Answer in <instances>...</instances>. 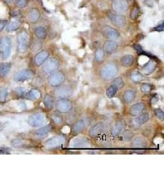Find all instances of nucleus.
Masks as SVG:
<instances>
[{
	"label": "nucleus",
	"mask_w": 164,
	"mask_h": 184,
	"mask_svg": "<svg viewBox=\"0 0 164 184\" xmlns=\"http://www.w3.org/2000/svg\"><path fill=\"white\" fill-rule=\"evenodd\" d=\"M118 72V68L114 63H109L104 65L101 69L100 74L101 77L104 81L113 79Z\"/></svg>",
	"instance_id": "f257e3e1"
},
{
	"label": "nucleus",
	"mask_w": 164,
	"mask_h": 184,
	"mask_svg": "<svg viewBox=\"0 0 164 184\" xmlns=\"http://www.w3.org/2000/svg\"><path fill=\"white\" fill-rule=\"evenodd\" d=\"M30 45V36L25 31H20L17 35V50L19 53L27 52Z\"/></svg>",
	"instance_id": "f03ea898"
},
{
	"label": "nucleus",
	"mask_w": 164,
	"mask_h": 184,
	"mask_svg": "<svg viewBox=\"0 0 164 184\" xmlns=\"http://www.w3.org/2000/svg\"><path fill=\"white\" fill-rule=\"evenodd\" d=\"M11 51V40L8 36L0 39V58L6 60L10 56Z\"/></svg>",
	"instance_id": "7ed1b4c3"
},
{
	"label": "nucleus",
	"mask_w": 164,
	"mask_h": 184,
	"mask_svg": "<svg viewBox=\"0 0 164 184\" xmlns=\"http://www.w3.org/2000/svg\"><path fill=\"white\" fill-rule=\"evenodd\" d=\"M47 122V117L45 113H36L30 116L28 123L32 127H40Z\"/></svg>",
	"instance_id": "20e7f679"
},
{
	"label": "nucleus",
	"mask_w": 164,
	"mask_h": 184,
	"mask_svg": "<svg viewBox=\"0 0 164 184\" xmlns=\"http://www.w3.org/2000/svg\"><path fill=\"white\" fill-rule=\"evenodd\" d=\"M60 66V63L57 58H50L47 59L43 66V70L45 74H52L57 71Z\"/></svg>",
	"instance_id": "39448f33"
},
{
	"label": "nucleus",
	"mask_w": 164,
	"mask_h": 184,
	"mask_svg": "<svg viewBox=\"0 0 164 184\" xmlns=\"http://www.w3.org/2000/svg\"><path fill=\"white\" fill-rule=\"evenodd\" d=\"M65 81V74L61 72H56L49 76L48 82L49 85L54 87L61 85Z\"/></svg>",
	"instance_id": "423d86ee"
},
{
	"label": "nucleus",
	"mask_w": 164,
	"mask_h": 184,
	"mask_svg": "<svg viewBox=\"0 0 164 184\" xmlns=\"http://www.w3.org/2000/svg\"><path fill=\"white\" fill-rule=\"evenodd\" d=\"M107 15L109 20L116 27H122L125 24V17L123 15L118 14L111 11H108L107 12Z\"/></svg>",
	"instance_id": "0eeeda50"
},
{
	"label": "nucleus",
	"mask_w": 164,
	"mask_h": 184,
	"mask_svg": "<svg viewBox=\"0 0 164 184\" xmlns=\"http://www.w3.org/2000/svg\"><path fill=\"white\" fill-rule=\"evenodd\" d=\"M65 139L62 136H57L53 137L47 141L45 144V148L46 149H54L61 146L64 144Z\"/></svg>",
	"instance_id": "6e6552de"
},
{
	"label": "nucleus",
	"mask_w": 164,
	"mask_h": 184,
	"mask_svg": "<svg viewBox=\"0 0 164 184\" xmlns=\"http://www.w3.org/2000/svg\"><path fill=\"white\" fill-rule=\"evenodd\" d=\"M56 109L60 113H67L72 109V104L67 99H59L56 103Z\"/></svg>",
	"instance_id": "1a4fd4ad"
},
{
	"label": "nucleus",
	"mask_w": 164,
	"mask_h": 184,
	"mask_svg": "<svg viewBox=\"0 0 164 184\" xmlns=\"http://www.w3.org/2000/svg\"><path fill=\"white\" fill-rule=\"evenodd\" d=\"M73 94V91L70 87L64 86L57 88L55 91V96L60 99H66Z\"/></svg>",
	"instance_id": "9d476101"
},
{
	"label": "nucleus",
	"mask_w": 164,
	"mask_h": 184,
	"mask_svg": "<svg viewBox=\"0 0 164 184\" xmlns=\"http://www.w3.org/2000/svg\"><path fill=\"white\" fill-rule=\"evenodd\" d=\"M34 76V71L31 70H24L18 72L15 74L14 79L16 81L21 82L29 80Z\"/></svg>",
	"instance_id": "9b49d317"
},
{
	"label": "nucleus",
	"mask_w": 164,
	"mask_h": 184,
	"mask_svg": "<svg viewBox=\"0 0 164 184\" xmlns=\"http://www.w3.org/2000/svg\"><path fill=\"white\" fill-rule=\"evenodd\" d=\"M113 11L116 13L125 12L128 8V3L126 0H114L112 4Z\"/></svg>",
	"instance_id": "f8f14e48"
},
{
	"label": "nucleus",
	"mask_w": 164,
	"mask_h": 184,
	"mask_svg": "<svg viewBox=\"0 0 164 184\" xmlns=\"http://www.w3.org/2000/svg\"><path fill=\"white\" fill-rule=\"evenodd\" d=\"M102 33L104 36L109 39H116L119 36V32L116 29L105 25L102 28Z\"/></svg>",
	"instance_id": "ddd939ff"
},
{
	"label": "nucleus",
	"mask_w": 164,
	"mask_h": 184,
	"mask_svg": "<svg viewBox=\"0 0 164 184\" xmlns=\"http://www.w3.org/2000/svg\"><path fill=\"white\" fill-rule=\"evenodd\" d=\"M89 145V141L84 138H75L70 142V147L73 148H84Z\"/></svg>",
	"instance_id": "4468645a"
},
{
	"label": "nucleus",
	"mask_w": 164,
	"mask_h": 184,
	"mask_svg": "<svg viewBox=\"0 0 164 184\" xmlns=\"http://www.w3.org/2000/svg\"><path fill=\"white\" fill-rule=\"evenodd\" d=\"M118 47V44L115 41L109 40L104 43L103 50L108 54H112L117 50Z\"/></svg>",
	"instance_id": "2eb2a0df"
},
{
	"label": "nucleus",
	"mask_w": 164,
	"mask_h": 184,
	"mask_svg": "<svg viewBox=\"0 0 164 184\" xmlns=\"http://www.w3.org/2000/svg\"><path fill=\"white\" fill-rule=\"evenodd\" d=\"M157 63L154 60H149L146 62L141 69V73L145 75H149L156 70Z\"/></svg>",
	"instance_id": "dca6fc26"
},
{
	"label": "nucleus",
	"mask_w": 164,
	"mask_h": 184,
	"mask_svg": "<svg viewBox=\"0 0 164 184\" xmlns=\"http://www.w3.org/2000/svg\"><path fill=\"white\" fill-rule=\"evenodd\" d=\"M145 108V106L143 103H138L132 105L129 109V113L132 116H138L142 113Z\"/></svg>",
	"instance_id": "f3484780"
},
{
	"label": "nucleus",
	"mask_w": 164,
	"mask_h": 184,
	"mask_svg": "<svg viewBox=\"0 0 164 184\" xmlns=\"http://www.w3.org/2000/svg\"><path fill=\"white\" fill-rule=\"evenodd\" d=\"M105 125L103 123H98L93 125L89 131V134L91 137H95L102 133L104 129Z\"/></svg>",
	"instance_id": "a211bd4d"
},
{
	"label": "nucleus",
	"mask_w": 164,
	"mask_h": 184,
	"mask_svg": "<svg viewBox=\"0 0 164 184\" xmlns=\"http://www.w3.org/2000/svg\"><path fill=\"white\" fill-rule=\"evenodd\" d=\"M49 54L46 50H43L39 52L34 57V63L36 65L40 66L43 64L48 58Z\"/></svg>",
	"instance_id": "6ab92c4d"
},
{
	"label": "nucleus",
	"mask_w": 164,
	"mask_h": 184,
	"mask_svg": "<svg viewBox=\"0 0 164 184\" xmlns=\"http://www.w3.org/2000/svg\"><path fill=\"white\" fill-rule=\"evenodd\" d=\"M52 130V127L50 125H46L43 127L38 129L35 132V135L38 138H44Z\"/></svg>",
	"instance_id": "aec40b11"
},
{
	"label": "nucleus",
	"mask_w": 164,
	"mask_h": 184,
	"mask_svg": "<svg viewBox=\"0 0 164 184\" xmlns=\"http://www.w3.org/2000/svg\"><path fill=\"white\" fill-rule=\"evenodd\" d=\"M28 20L31 23H36L38 22L40 17V13L38 9L36 8H33L30 9L28 13Z\"/></svg>",
	"instance_id": "412c9836"
},
{
	"label": "nucleus",
	"mask_w": 164,
	"mask_h": 184,
	"mask_svg": "<svg viewBox=\"0 0 164 184\" xmlns=\"http://www.w3.org/2000/svg\"><path fill=\"white\" fill-rule=\"evenodd\" d=\"M85 127V122L82 120H79L75 122L73 124L71 131L73 134L76 135L79 133H80Z\"/></svg>",
	"instance_id": "4be33fe9"
},
{
	"label": "nucleus",
	"mask_w": 164,
	"mask_h": 184,
	"mask_svg": "<svg viewBox=\"0 0 164 184\" xmlns=\"http://www.w3.org/2000/svg\"><path fill=\"white\" fill-rule=\"evenodd\" d=\"M135 58L132 55H126L121 58L120 63L123 66L129 67L133 65L134 63Z\"/></svg>",
	"instance_id": "5701e85b"
},
{
	"label": "nucleus",
	"mask_w": 164,
	"mask_h": 184,
	"mask_svg": "<svg viewBox=\"0 0 164 184\" xmlns=\"http://www.w3.org/2000/svg\"><path fill=\"white\" fill-rule=\"evenodd\" d=\"M135 97H136V95L134 91L127 90L122 95V98L125 103H130L134 101Z\"/></svg>",
	"instance_id": "b1692460"
},
{
	"label": "nucleus",
	"mask_w": 164,
	"mask_h": 184,
	"mask_svg": "<svg viewBox=\"0 0 164 184\" xmlns=\"http://www.w3.org/2000/svg\"><path fill=\"white\" fill-rule=\"evenodd\" d=\"M149 120V113H141L137 116V117L135 119V122L138 125H141L146 123Z\"/></svg>",
	"instance_id": "393cba45"
},
{
	"label": "nucleus",
	"mask_w": 164,
	"mask_h": 184,
	"mask_svg": "<svg viewBox=\"0 0 164 184\" xmlns=\"http://www.w3.org/2000/svg\"><path fill=\"white\" fill-rule=\"evenodd\" d=\"M11 68V64L10 63H3L0 64V76H6Z\"/></svg>",
	"instance_id": "a878e982"
},
{
	"label": "nucleus",
	"mask_w": 164,
	"mask_h": 184,
	"mask_svg": "<svg viewBox=\"0 0 164 184\" xmlns=\"http://www.w3.org/2000/svg\"><path fill=\"white\" fill-rule=\"evenodd\" d=\"M34 34L36 36L40 39H44L46 38L47 32L45 29L43 27H38L35 29Z\"/></svg>",
	"instance_id": "bb28decb"
},
{
	"label": "nucleus",
	"mask_w": 164,
	"mask_h": 184,
	"mask_svg": "<svg viewBox=\"0 0 164 184\" xmlns=\"http://www.w3.org/2000/svg\"><path fill=\"white\" fill-rule=\"evenodd\" d=\"M132 145H133V147H136V148L145 147L147 145V142L145 139H143L141 137L137 138L134 140V141L132 142Z\"/></svg>",
	"instance_id": "cd10ccee"
},
{
	"label": "nucleus",
	"mask_w": 164,
	"mask_h": 184,
	"mask_svg": "<svg viewBox=\"0 0 164 184\" xmlns=\"http://www.w3.org/2000/svg\"><path fill=\"white\" fill-rule=\"evenodd\" d=\"M123 129V125L120 122H117L112 128L111 133L113 136H118Z\"/></svg>",
	"instance_id": "c85d7f7f"
},
{
	"label": "nucleus",
	"mask_w": 164,
	"mask_h": 184,
	"mask_svg": "<svg viewBox=\"0 0 164 184\" xmlns=\"http://www.w3.org/2000/svg\"><path fill=\"white\" fill-rule=\"evenodd\" d=\"M26 96L28 99L32 100L38 99L41 97V93L36 89H33L31 90L28 93H27Z\"/></svg>",
	"instance_id": "c756f323"
},
{
	"label": "nucleus",
	"mask_w": 164,
	"mask_h": 184,
	"mask_svg": "<svg viewBox=\"0 0 164 184\" xmlns=\"http://www.w3.org/2000/svg\"><path fill=\"white\" fill-rule=\"evenodd\" d=\"M44 104L47 109H52L54 106V99H52V98L50 95H47L45 96L44 98Z\"/></svg>",
	"instance_id": "7c9ffc66"
},
{
	"label": "nucleus",
	"mask_w": 164,
	"mask_h": 184,
	"mask_svg": "<svg viewBox=\"0 0 164 184\" xmlns=\"http://www.w3.org/2000/svg\"><path fill=\"white\" fill-rule=\"evenodd\" d=\"M131 80L135 84H139L143 80V76L138 71L133 72L131 74Z\"/></svg>",
	"instance_id": "2f4dec72"
},
{
	"label": "nucleus",
	"mask_w": 164,
	"mask_h": 184,
	"mask_svg": "<svg viewBox=\"0 0 164 184\" xmlns=\"http://www.w3.org/2000/svg\"><path fill=\"white\" fill-rule=\"evenodd\" d=\"M20 26H21V24L19 22L13 21L9 23V24L7 27L6 29L8 32H12V31H14L19 29H20Z\"/></svg>",
	"instance_id": "473e14b6"
},
{
	"label": "nucleus",
	"mask_w": 164,
	"mask_h": 184,
	"mask_svg": "<svg viewBox=\"0 0 164 184\" xmlns=\"http://www.w3.org/2000/svg\"><path fill=\"white\" fill-rule=\"evenodd\" d=\"M118 88L114 86V85H110L106 90V95L109 98H111L114 97L117 92Z\"/></svg>",
	"instance_id": "72a5a7b5"
},
{
	"label": "nucleus",
	"mask_w": 164,
	"mask_h": 184,
	"mask_svg": "<svg viewBox=\"0 0 164 184\" xmlns=\"http://www.w3.org/2000/svg\"><path fill=\"white\" fill-rule=\"evenodd\" d=\"M112 85H114L118 89H122L125 85L123 79L121 77H116L114 79L112 82Z\"/></svg>",
	"instance_id": "f704fd0d"
},
{
	"label": "nucleus",
	"mask_w": 164,
	"mask_h": 184,
	"mask_svg": "<svg viewBox=\"0 0 164 184\" xmlns=\"http://www.w3.org/2000/svg\"><path fill=\"white\" fill-rule=\"evenodd\" d=\"M104 52L103 49H98L96 50L95 54V60L97 61H101L103 60L104 58Z\"/></svg>",
	"instance_id": "c9c22d12"
},
{
	"label": "nucleus",
	"mask_w": 164,
	"mask_h": 184,
	"mask_svg": "<svg viewBox=\"0 0 164 184\" xmlns=\"http://www.w3.org/2000/svg\"><path fill=\"white\" fill-rule=\"evenodd\" d=\"M51 118L56 124H60L62 122V117L59 113H53L51 115Z\"/></svg>",
	"instance_id": "e433bc0d"
},
{
	"label": "nucleus",
	"mask_w": 164,
	"mask_h": 184,
	"mask_svg": "<svg viewBox=\"0 0 164 184\" xmlns=\"http://www.w3.org/2000/svg\"><path fill=\"white\" fill-rule=\"evenodd\" d=\"M140 90H141V92H143V93H148L152 90V87L150 84L145 83V84H143L141 85Z\"/></svg>",
	"instance_id": "4c0bfd02"
},
{
	"label": "nucleus",
	"mask_w": 164,
	"mask_h": 184,
	"mask_svg": "<svg viewBox=\"0 0 164 184\" xmlns=\"http://www.w3.org/2000/svg\"><path fill=\"white\" fill-rule=\"evenodd\" d=\"M28 0H15V4L20 8H24L28 4Z\"/></svg>",
	"instance_id": "58836bf2"
},
{
	"label": "nucleus",
	"mask_w": 164,
	"mask_h": 184,
	"mask_svg": "<svg viewBox=\"0 0 164 184\" xmlns=\"http://www.w3.org/2000/svg\"><path fill=\"white\" fill-rule=\"evenodd\" d=\"M8 96V90L6 88H3L0 90V101L4 102Z\"/></svg>",
	"instance_id": "ea45409f"
},
{
	"label": "nucleus",
	"mask_w": 164,
	"mask_h": 184,
	"mask_svg": "<svg viewBox=\"0 0 164 184\" xmlns=\"http://www.w3.org/2000/svg\"><path fill=\"white\" fill-rule=\"evenodd\" d=\"M154 113L156 115V116L161 120H164V112L162 111V110H161V109H155L154 111Z\"/></svg>",
	"instance_id": "a19ab883"
},
{
	"label": "nucleus",
	"mask_w": 164,
	"mask_h": 184,
	"mask_svg": "<svg viewBox=\"0 0 164 184\" xmlns=\"http://www.w3.org/2000/svg\"><path fill=\"white\" fill-rule=\"evenodd\" d=\"M139 14H140V9L138 7H135L133 8L130 13V17L133 20H135L138 17Z\"/></svg>",
	"instance_id": "79ce46f5"
},
{
	"label": "nucleus",
	"mask_w": 164,
	"mask_h": 184,
	"mask_svg": "<svg viewBox=\"0 0 164 184\" xmlns=\"http://www.w3.org/2000/svg\"><path fill=\"white\" fill-rule=\"evenodd\" d=\"M15 92L20 97H25L27 95L26 91H25V88H23V87L17 88L16 90H15Z\"/></svg>",
	"instance_id": "37998d69"
},
{
	"label": "nucleus",
	"mask_w": 164,
	"mask_h": 184,
	"mask_svg": "<svg viewBox=\"0 0 164 184\" xmlns=\"http://www.w3.org/2000/svg\"><path fill=\"white\" fill-rule=\"evenodd\" d=\"M10 149L7 147H0V154H9Z\"/></svg>",
	"instance_id": "c03bdc74"
},
{
	"label": "nucleus",
	"mask_w": 164,
	"mask_h": 184,
	"mask_svg": "<svg viewBox=\"0 0 164 184\" xmlns=\"http://www.w3.org/2000/svg\"><path fill=\"white\" fill-rule=\"evenodd\" d=\"M7 24V20H0V32L3 29L4 27Z\"/></svg>",
	"instance_id": "a18cd8bd"
},
{
	"label": "nucleus",
	"mask_w": 164,
	"mask_h": 184,
	"mask_svg": "<svg viewBox=\"0 0 164 184\" xmlns=\"http://www.w3.org/2000/svg\"><path fill=\"white\" fill-rule=\"evenodd\" d=\"M154 30L157 31H162L164 30V23L159 24L157 27H156L154 29Z\"/></svg>",
	"instance_id": "49530a36"
},
{
	"label": "nucleus",
	"mask_w": 164,
	"mask_h": 184,
	"mask_svg": "<svg viewBox=\"0 0 164 184\" xmlns=\"http://www.w3.org/2000/svg\"><path fill=\"white\" fill-rule=\"evenodd\" d=\"M135 49L138 52H143V50H142V48L141 47L140 45H135L134 46Z\"/></svg>",
	"instance_id": "de8ad7c7"
},
{
	"label": "nucleus",
	"mask_w": 164,
	"mask_h": 184,
	"mask_svg": "<svg viewBox=\"0 0 164 184\" xmlns=\"http://www.w3.org/2000/svg\"><path fill=\"white\" fill-rule=\"evenodd\" d=\"M63 129H65V131H63L64 133H68L70 131V127H64L63 128Z\"/></svg>",
	"instance_id": "09e8293b"
},
{
	"label": "nucleus",
	"mask_w": 164,
	"mask_h": 184,
	"mask_svg": "<svg viewBox=\"0 0 164 184\" xmlns=\"http://www.w3.org/2000/svg\"><path fill=\"white\" fill-rule=\"evenodd\" d=\"M6 2H7V3H11L13 0H4Z\"/></svg>",
	"instance_id": "8fccbe9b"
}]
</instances>
